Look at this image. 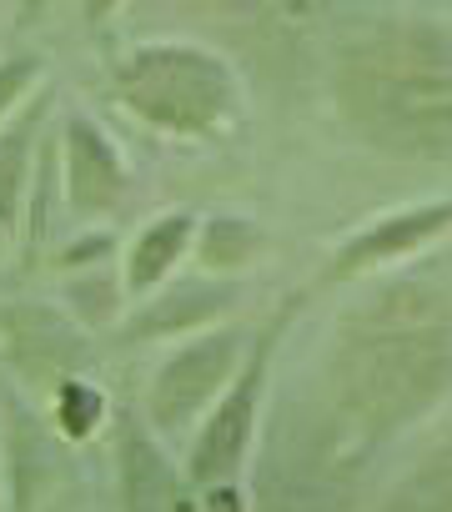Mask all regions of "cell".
<instances>
[{"mask_svg":"<svg viewBox=\"0 0 452 512\" xmlns=\"http://www.w3.org/2000/svg\"><path fill=\"white\" fill-rule=\"evenodd\" d=\"M56 417L71 437H86L96 422H101V392L86 387V382H66L61 397H56Z\"/></svg>","mask_w":452,"mask_h":512,"instance_id":"7c38bea8","label":"cell"},{"mask_svg":"<svg viewBox=\"0 0 452 512\" xmlns=\"http://www.w3.org/2000/svg\"><path fill=\"white\" fill-rule=\"evenodd\" d=\"M447 221H452V201H442V206H412V211H402V216H387V221H377L372 231H362L357 241L342 246L337 272H357V267L387 262V256H397V251H412L417 241H427V236L442 231Z\"/></svg>","mask_w":452,"mask_h":512,"instance_id":"52a82bcc","label":"cell"},{"mask_svg":"<svg viewBox=\"0 0 452 512\" xmlns=\"http://www.w3.org/2000/svg\"><path fill=\"white\" fill-rule=\"evenodd\" d=\"M237 367V337H206L191 342L186 352H176L156 382H151V417L161 427H186L206 397H216V387L226 382V372Z\"/></svg>","mask_w":452,"mask_h":512,"instance_id":"277c9868","label":"cell"},{"mask_svg":"<svg viewBox=\"0 0 452 512\" xmlns=\"http://www.w3.org/2000/svg\"><path fill=\"white\" fill-rule=\"evenodd\" d=\"M66 176H71V201L81 211H106L126 191V166L91 121L66 126Z\"/></svg>","mask_w":452,"mask_h":512,"instance_id":"8992f818","label":"cell"},{"mask_svg":"<svg viewBox=\"0 0 452 512\" xmlns=\"http://www.w3.org/2000/svg\"><path fill=\"white\" fill-rule=\"evenodd\" d=\"M31 76H36V66H26V61L0 66V116H6V111H11V101L31 86Z\"/></svg>","mask_w":452,"mask_h":512,"instance_id":"4fadbf2b","label":"cell"},{"mask_svg":"<svg viewBox=\"0 0 452 512\" xmlns=\"http://www.w3.org/2000/svg\"><path fill=\"white\" fill-rule=\"evenodd\" d=\"M252 412H257V367L226 392V402L211 412V422L201 427L196 437V452H191V477L196 482H221L232 477V467L242 462L247 452V437H252Z\"/></svg>","mask_w":452,"mask_h":512,"instance_id":"5b68a950","label":"cell"},{"mask_svg":"<svg viewBox=\"0 0 452 512\" xmlns=\"http://www.w3.org/2000/svg\"><path fill=\"white\" fill-rule=\"evenodd\" d=\"M126 106L151 126L206 136L232 111V71L196 46H146L116 76Z\"/></svg>","mask_w":452,"mask_h":512,"instance_id":"3957f363","label":"cell"},{"mask_svg":"<svg viewBox=\"0 0 452 512\" xmlns=\"http://www.w3.org/2000/svg\"><path fill=\"white\" fill-rule=\"evenodd\" d=\"M201 251H206V262L232 267V262H242V256L252 251V226H247V221H237V216H216V221L206 226Z\"/></svg>","mask_w":452,"mask_h":512,"instance_id":"8fae6325","label":"cell"},{"mask_svg":"<svg viewBox=\"0 0 452 512\" xmlns=\"http://www.w3.org/2000/svg\"><path fill=\"white\" fill-rule=\"evenodd\" d=\"M342 106L372 146L397 156L452 151V46L432 31H387L342 61Z\"/></svg>","mask_w":452,"mask_h":512,"instance_id":"6da1fadb","label":"cell"},{"mask_svg":"<svg viewBox=\"0 0 452 512\" xmlns=\"http://www.w3.org/2000/svg\"><path fill=\"white\" fill-rule=\"evenodd\" d=\"M186 236H191V216H186V211L161 216L156 226L141 231V241H136V251H131V287H136V292H151V287L166 277V267L176 262L181 246H186Z\"/></svg>","mask_w":452,"mask_h":512,"instance_id":"ba28073f","label":"cell"},{"mask_svg":"<svg viewBox=\"0 0 452 512\" xmlns=\"http://www.w3.org/2000/svg\"><path fill=\"white\" fill-rule=\"evenodd\" d=\"M31 151V126H16L11 136H0V231H11L21 216V166Z\"/></svg>","mask_w":452,"mask_h":512,"instance_id":"30bf717a","label":"cell"},{"mask_svg":"<svg viewBox=\"0 0 452 512\" xmlns=\"http://www.w3.org/2000/svg\"><path fill=\"white\" fill-rule=\"evenodd\" d=\"M387 512H452V442L437 447L387 502Z\"/></svg>","mask_w":452,"mask_h":512,"instance_id":"9c48e42d","label":"cell"},{"mask_svg":"<svg viewBox=\"0 0 452 512\" xmlns=\"http://www.w3.org/2000/svg\"><path fill=\"white\" fill-rule=\"evenodd\" d=\"M337 382L352 417H367V427H397L452 387V342H442L437 332L362 342Z\"/></svg>","mask_w":452,"mask_h":512,"instance_id":"7a4b0ae2","label":"cell"}]
</instances>
